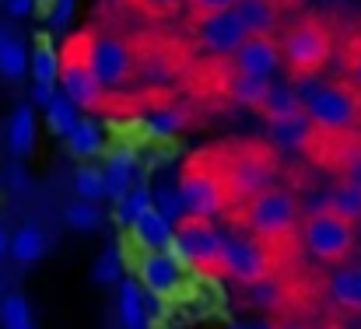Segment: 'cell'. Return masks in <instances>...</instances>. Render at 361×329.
Listing matches in <instances>:
<instances>
[{
	"mask_svg": "<svg viewBox=\"0 0 361 329\" xmlns=\"http://www.w3.org/2000/svg\"><path fill=\"white\" fill-rule=\"evenodd\" d=\"M116 316L123 329H147V305H144V291L137 280H123L120 294H116Z\"/></svg>",
	"mask_w": 361,
	"mask_h": 329,
	"instance_id": "44dd1931",
	"label": "cell"
},
{
	"mask_svg": "<svg viewBox=\"0 0 361 329\" xmlns=\"http://www.w3.org/2000/svg\"><path fill=\"white\" fill-rule=\"evenodd\" d=\"M74 193H78L81 200H88V204H99V200L106 197V172H102V168H92V165L85 161V168L74 172Z\"/></svg>",
	"mask_w": 361,
	"mask_h": 329,
	"instance_id": "1f68e13d",
	"label": "cell"
},
{
	"mask_svg": "<svg viewBox=\"0 0 361 329\" xmlns=\"http://www.w3.org/2000/svg\"><path fill=\"white\" fill-rule=\"evenodd\" d=\"M56 95H60L56 85H42V81L32 85V106H35V109H49V102H53Z\"/></svg>",
	"mask_w": 361,
	"mask_h": 329,
	"instance_id": "ab89813d",
	"label": "cell"
},
{
	"mask_svg": "<svg viewBox=\"0 0 361 329\" xmlns=\"http://www.w3.org/2000/svg\"><path fill=\"white\" fill-rule=\"evenodd\" d=\"M197 35H200L204 49L214 53V56H235V49L249 39V32L242 28L235 11H221V14L197 18Z\"/></svg>",
	"mask_w": 361,
	"mask_h": 329,
	"instance_id": "4fadbf2b",
	"label": "cell"
},
{
	"mask_svg": "<svg viewBox=\"0 0 361 329\" xmlns=\"http://www.w3.org/2000/svg\"><path fill=\"white\" fill-rule=\"evenodd\" d=\"M281 60H284V53H281V42L274 35H249L232 56V74H249V77L270 81L281 70Z\"/></svg>",
	"mask_w": 361,
	"mask_h": 329,
	"instance_id": "7c38bea8",
	"label": "cell"
},
{
	"mask_svg": "<svg viewBox=\"0 0 361 329\" xmlns=\"http://www.w3.org/2000/svg\"><path fill=\"white\" fill-rule=\"evenodd\" d=\"M249 35H270L277 28V4L274 0H239L232 7Z\"/></svg>",
	"mask_w": 361,
	"mask_h": 329,
	"instance_id": "ffe728a7",
	"label": "cell"
},
{
	"mask_svg": "<svg viewBox=\"0 0 361 329\" xmlns=\"http://www.w3.org/2000/svg\"><path fill=\"white\" fill-rule=\"evenodd\" d=\"M259 112L267 116V123H281V119H291V116H302V95L295 85H270V95L267 102L259 106Z\"/></svg>",
	"mask_w": 361,
	"mask_h": 329,
	"instance_id": "603a6c76",
	"label": "cell"
},
{
	"mask_svg": "<svg viewBox=\"0 0 361 329\" xmlns=\"http://www.w3.org/2000/svg\"><path fill=\"white\" fill-rule=\"evenodd\" d=\"M190 4V11L197 14V18H207V14H221V11H232L239 0H186Z\"/></svg>",
	"mask_w": 361,
	"mask_h": 329,
	"instance_id": "f35d334b",
	"label": "cell"
},
{
	"mask_svg": "<svg viewBox=\"0 0 361 329\" xmlns=\"http://www.w3.org/2000/svg\"><path fill=\"white\" fill-rule=\"evenodd\" d=\"M137 284L151 298H172L186 284V263H183V256L176 249L144 252L140 263H137Z\"/></svg>",
	"mask_w": 361,
	"mask_h": 329,
	"instance_id": "30bf717a",
	"label": "cell"
},
{
	"mask_svg": "<svg viewBox=\"0 0 361 329\" xmlns=\"http://www.w3.org/2000/svg\"><path fill=\"white\" fill-rule=\"evenodd\" d=\"M49 252V238L39 224H21L14 235H11V259L18 266H32L39 263L42 256Z\"/></svg>",
	"mask_w": 361,
	"mask_h": 329,
	"instance_id": "d6986e66",
	"label": "cell"
},
{
	"mask_svg": "<svg viewBox=\"0 0 361 329\" xmlns=\"http://www.w3.org/2000/svg\"><path fill=\"white\" fill-rule=\"evenodd\" d=\"M316 133L319 130L312 126V119L305 112L291 116V119H281V123H267V140L281 151H305V147H312Z\"/></svg>",
	"mask_w": 361,
	"mask_h": 329,
	"instance_id": "9a60e30c",
	"label": "cell"
},
{
	"mask_svg": "<svg viewBox=\"0 0 361 329\" xmlns=\"http://www.w3.org/2000/svg\"><path fill=\"white\" fill-rule=\"evenodd\" d=\"M35 130H39L35 106L32 102L18 106V109L11 112V119H7V151L14 158H28L35 151Z\"/></svg>",
	"mask_w": 361,
	"mask_h": 329,
	"instance_id": "2e32d148",
	"label": "cell"
},
{
	"mask_svg": "<svg viewBox=\"0 0 361 329\" xmlns=\"http://www.w3.org/2000/svg\"><path fill=\"white\" fill-rule=\"evenodd\" d=\"M147 126H151L154 133L172 137V133H179V130L186 126V112L183 109H154L147 116Z\"/></svg>",
	"mask_w": 361,
	"mask_h": 329,
	"instance_id": "e575fe53",
	"label": "cell"
},
{
	"mask_svg": "<svg viewBox=\"0 0 361 329\" xmlns=\"http://www.w3.org/2000/svg\"><path fill=\"white\" fill-rule=\"evenodd\" d=\"M130 228H133V238H137V245L144 252L172 249V242H176V224L165 218V214H158V211H147L144 218L133 221Z\"/></svg>",
	"mask_w": 361,
	"mask_h": 329,
	"instance_id": "e0dca14e",
	"label": "cell"
},
{
	"mask_svg": "<svg viewBox=\"0 0 361 329\" xmlns=\"http://www.w3.org/2000/svg\"><path fill=\"white\" fill-rule=\"evenodd\" d=\"M225 182H228V193L235 200H256L259 193L274 190V161L267 151H242L228 161L225 168Z\"/></svg>",
	"mask_w": 361,
	"mask_h": 329,
	"instance_id": "8fae6325",
	"label": "cell"
},
{
	"mask_svg": "<svg viewBox=\"0 0 361 329\" xmlns=\"http://www.w3.org/2000/svg\"><path fill=\"white\" fill-rule=\"evenodd\" d=\"M63 63H60V92L78 106V109H99L106 102V88L102 81L95 77V70L88 67L78 39H71L63 49Z\"/></svg>",
	"mask_w": 361,
	"mask_h": 329,
	"instance_id": "ba28073f",
	"label": "cell"
},
{
	"mask_svg": "<svg viewBox=\"0 0 361 329\" xmlns=\"http://www.w3.org/2000/svg\"><path fill=\"white\" fill-rule=\"evenodd\" d=\"M326 298L341 312L361 316V266L358 263H337L334 273L326 277Z\"/></svg>",
	"mask_w": 361,
	"mask_h": 329,
	"instance_id": "5bb4252c",
	"label": "cell"
},
{
	"mask_svg": "<svg viewBox=\"0 0 361 329\" xmlns=\"http://www.w3.org/2000/svg\"><path fill=\"white\" fill-rule=\"evenodd\" d=\"M0 302H4V294H0Z\"/></svg>",
	"mask_w": 361,
	"mask_h": 329,
	"instance_id": "7dc6e473",
	"label": "cell"
},
{
	"mask_svg": "<svg viewBox=\"0 0 361 329\" xmlns=\"http://www.w3.org/2000/svg\"><path fill=\"white\" fill-rule=\"evenodd\" d=\"M147 211H154V186H133L126 197H123L120 204H116V218L123 224H133V221H140Z\"/></svg>",
	"mask_w": 361,
	"mask_h": 329,
	"instance_id": "f546056e",
	"label": "cell"
},
{
	"mask_svg": "<svg viewBox=\"0 0 361 329\" xmlns=\"http://www.w3.org/2000/svg\"><path fill=\"white\" fill-rule=\"evenodd\" d=\"M298 214H302V207L288 190H267L256 200H249L245 228L263 242H277V238H288L298 228Z\"/></svg>",
	"mask_w": 361,
	"mask_h": 329,
	"instance_id": "5b68a950",
	"label": "cell"
},
{
	"mask_svg": "<svg viewBox=\"0 0 361 329\" xmlns=\"http://www.w3.org/2000/svg\"><path fill=\"white\" fill-rule=\"evenodd\" d=\"M32 67V56H28V46L18 39V35H7L0 28V77L7 81H21Z\"/></svg>",
	"mask_w": 361,
	"mask_h": 329,
	"instance_id": "cb8c5ba5",
	"label": "cell"
},
{
	"mask_svg": "<svg viewBox=\"0 0 361 329\" xmlns=\"http://www.w3.org/2000/svg\"><path fill=\"white\" fill-rule=\"evenodd\" d=\"M302 242H305V249L316 259H323V263H344L355 252L358 235H355V224L351 221H344L326 211V214L305 218V224H302Z\"/></svg>",
	"mask_w": 361,
	"mask_h": 329,
	"instance_id": "8992f818",
	"label": "cell"
},
{
	"mask_svg": "<svg viewBox=\"0 0 361 329\" xmlns=\"http://www.w3.org/2000/svg\"><path fill=\"white\" fill-rule=\"evenodd\" d=\"M42 112H46V130H49L53 137H60V140H63V137L74 130V123L81 119V109H78L63 92L49 102V109H42Z\"/></svg>",
	"mask_w": 361,
	"mask_h": 329,
	"instance_id": "4316f807",
	"label": "cell"
},
{
	"mask_svg": "<svg viewBox=\"0 0 361 329\" xmlns=\"http://www.w3.org/2000/svg\"><path fill=\"white\" fill-rule=\"evenodd\" d=\"M281 53H284V63L291 67V74L298 77H312L319 74L330 56H334V35L323 21H298L288 28L284 42H281Z\"/></svg>",
	"mask_w": 361,
	"mask_h": 329,
	"instance_id": "7a4b0ae2",
	"label": "cell"
},
{
	"mask_svg": "<svg viewBox=\"0 0 361 329\" xmlns=\"http://www.w3.org/2000/svg\"><path fill=\"white\" fill-rule=\"evenodd\" d=\"M245 302L252 305V309H281V302H284V287L277 284V280H256V284H249L245 287Z\"/></svg>",
	"mask_w": 361,
	"mask_h": 329,
	"instance_id": "836d02e7",
	"label": "cell"
},
{
	"mask_svg": "<svg viewBox=\"0 0 361 329\" xmlns=\"http://www.w3.org/2000/svg\"><path fill=\"white\" fill-rule=\"evenodd\" d=\"M63 144H67V151H71L74 158L92 161V158H99V154L106 151V133H102V126H99L92 116H81V119L74 123V130L63 137Z\"/></svg>",
	"mask_w": 361,
	"mask_h": 329,
	"instance_id": "ac0fdd59",
	"label": "cell"
},
{
	"mask_svg": "<svg viewBox=\"0 0 361 329\" xmlns=\"http://www.w3.org/2000/svg\"><path fill=\"white\" fill-rule=\"evenodd\" d=\"M78 46H81L88 67L95 70V77L102 81V88H123L133 77L137 56L126 39L109 35V32H88V35H78Z\"/></svg>",
	"mask_w": 361,
	"mask_h": 329,
	"instance_id": "3957f363",
	"label": "cell"
},
{
	"mask_svg": "<svg viewBox=\"0 0 361 329\" xmlns=\"http://www.w3.org/2000/svg\"><path fill=\"white\" fill-rule=\"evenodd\" d=\"M102 172H106V197L120 204L123 197L133 190V158L130 154H113Z\"/></svg>",
	"mask_w": 361,
	"mask_h": 329,
	"instance_id": "484cf974",
	"label": "cell"
},
{
	"mask_svg": "<svg viewBox=\"0 0 361 329\" xmlns=\"http://www.w3.org/2000/svg\"><path fill=\"white\" fill-rule=\"evenodd\" d=\"M35 4H39V7H53V0H35Z\"/></svg>",
	"mask_w": 361,
	"mask_h": 329,
	"instance_id": "bcb514c9",
	"label": "cell"
},
{
	"mask_svg": "<svg viewBox=\"0 0 361 329\" xmlns=\"http://www.w3.org/2000/svg\"><path fill=\"white\" fill-rule=\"evenodd\" d=\"M0 4H4V0H0Z\"/></svg>",
	"mask_w": 361,
	"mask_h": 329,
	"instance_id": "681fc988",
	"label": "cell"
},
{
	"mask_svg": "<svg viewBox=\"0 0 361 329\" xmlns=\"http://www.w3.org/2000/svg\"><path fill=\"white\" fill-rule=\"evenodd\" d=\"M74 7H78V0H53V7H49V28H53V32L67 28Z\"/></svg>",
	"mask_w": 361,
	"mask_h": 329,
	"instance_id": "8d00e7d4",
	"label": "cell"
},
{
	"mask_svg": "<svg viewBox=\"0 0 361 329\" xmlns=\"http://www.w3.org/2000/svg\"><path fill=\"white\" fill-rule=\"evenodd\" d=\"M4 256H11V235H7V228L0 224V259Z\"/></svg>",
	"mask_w": 361,
	"mask_h": 329,
	"instance_id": "b9f144b4",
	"label": "cell"
},
{
	"mask_svg": "<svg viewBox=\"0 0 361 329\" xmlns=\"http://www.w3.org/2000/svg\"><path fill=\"white\" fill-rule=\"evenodd\" d=\"M154 211H158V214H165L176 228L190 218V214H186V204H183V193H179V182L165 179V182H158V186H154Z\"/></svg>",
	"mask_w": 361,
	"mask_h": 329,
	"instance_id": "f1b7e54d",
	"label": "cell"
},
{
	"mask_svg": "<svg viewBox=\"0 0 361 329\" xmlns=\"http://www.w3.org/2000/svg\"><path fill=\"white\" fill-rule=\"evenodd\" d=\"M0 182H4V179H0Z\"/></svg>",
	"mask_w": 361,
	"mask_h": 329,
	"instance_id": "f907efd6",
	"label": "cell"
},
{
	"mask_svg": "<svg viewBox=\"0 0 361 329\" xmlns=\"http://www.w3.org/2000/svg\"><path fill=\"white\" fill-rule=\"evenodd\" d=\"M358 329H361V323H358Z\"/></svg>",
	"mask_w": 361,
	"mask_h": 329,
	"instance_id": "c3c4849f",
	"label": "cell"
},
{
	"mask_svg": "<svg viewBox=\"0 0 361 329\" xmlns=\"http://www.w3.org/2000/svg\"><path fill=\"white\" fill-rule=\"evenodd\" d=\"M221 270L239 280V284H256L270 277V252L263 245V238L256 235H225V249H221Z\"/></svg>",
	"mask_w": 361,
	"mask_h": 329,
	"instance_id": "9c48e42d",
	"label": "cell"
},
{
	"mask_svg": "<svg viewBox=\"0 0 361 329\" xmlns=\"http://www.w3.org/2000/svg\"><path fill=\"white\" fill-rule=\"evenodd\" d=\"M32 77L42 81V85H56L60 81V63H63V53L53 46L49 35H39L32 42Z\"/></svg>",
	"mask_w": 361,
	"mask_h": 329,
	"instance_id": "7402d4cb",
	"label": "cell"
},
{
	"mask_svg": "<svg viewBox=\"0 0 361 329\" xmlns=\"http://www.w3.org/2000/svg\"><path fill=\"white\" fill-rule=\"evenodd\" d=\"M277 329H305L302 323H284V326H277Z\"/></svg>",
	"mask_w": 361,
	"mask_h": 329,
	"instance_id": "f6af8a7d",
	"label": "cell"
},
{
	"mask_svg": "<svg viewBox=\"0 0 361 329\" xmlns=\"http://www.w3.org/2000/svg\"><path fill=\"white\" fill-rule=\"evenodd\" d=\"M147 7H154V11H169V7H176L179 0H144Z\"/></svg>",
	"mask_w": 361,
	"mask_h": 329,
	"instance_id": "ee69618b",
	"label": "cell"
},
{
	"mask_svg": "<svg viewBox=\"0 0 361 329\" xmlns=\"http://www.w3.org/2000/svg\"><path fill=\"white\" fill-rule=\"evenodd\" d=\"M35 7H39L35 0H4V14H7V18H14V21L28 18Z\"/></svg>",
	"mask_w": 361,
	"mask_h": 329,
	"instance_id": "60d3db41",
	"label": "cell"
},
{
	"mask_svg": "<svg viewBox=\"0 0 361 329\" xmlns=\"http://www.w3.org/2000/svg\"><path fill=\"white\" fill-rule=\"evenodd\" d=\"M63 224L74 228V231H95L102 224V211L95 204H88V200H74L63 211Z\"/></svg>",
	"mask_w": 361,
	"mask_h": 329,
	"instance_id": "d6a6232c",
	"label": "cell"
},
{
	"mask_svg": "<svg viewBox=\"0 0 361 329\" xmlns=\"http://www.w3.org/2000/svg\"><path fill=\"white\" fill-rule=\"evenodd\" d=\"M179 193L186 204V214L200 221H214L225 204H228V182H225V168H214L207 161H193L183 179H179Z\"/></svg>",
	"mask_w": 361,
	"mask_h": 329,
	"instance_id": "277c9868",
	"label": "cell"
},
{
	"mask_svg": "<svg viewBox=\"0 0 361 329\" xmlns=\"http://www.w3.org/2000/svg\"><path fill=\"white\" fill-rule=\"evenodd\" d=\"M172 249L183 256L186 266L197 270H221V249H225V231L214 221H200V218H186L176 228V242Z\"/></svg>",
	"mask_w": 361,
	"mask_h": 329,
	"instance_id": "52a82bcc",
	"label": "cell"
},
{
	"mask_svg": "<svg viewBox=\"0 0 361 329\" xmlns=\"http://www.w3.org/2000/svg\"><path fill=\"white\" fill-rule=\"evenodd\" d=\"M0 326L35 329V323H32V305L25 302V294H4V302H0Z\"/></svg>",
	"mask_w": 361,
	"mask_h": 329,
	"instance_id": "4dcf8cb0",
	"label": "cell"
},
{
	"mask_svg": "<svg viewBox=\"0 0 361 329\" xmlns=\"http://www.w3.org/2000/svg\"><path fill=\"white\" fill-rule=\"evenodd\" d=\"M330 214L358 224L361 221V186L358 182H341L337 190H330Z\"/></svg>",
	"mask_w": 361,
	"mask_h": 329,
	"instance_id": "83f0119b",
	"label": "cell"
},
{
	"mask_svg": "<svg viewBox=\"0 0 361 329\" xmlns=\"http://www.w3.org/2000/svg\"><path fill=\"white\" fill-rule=\"evenodd\" d=\"M123 273V259L116 249H106L102 256H99V263H95V270H92V277H95V284H116Z\"/></svg>",
	"mask_w": 361,
	"mask_h": 329,
	"instance_id": "d590c367",
	"label": "cell"
},
{
	"mask_svg": "<svg viewBox=\"0 0 361 329\" xmlns=\"http://www.w3.org/2000/svg\"><path fill=\"white\" fill-rule=\"evenodd\" d=\"M228 95H232V102H239L245 109H259L270 95V81L267 77H249V74H232L228 77Z\"/></svg>",
	"mask_w": 361,
	"mask_h": 329,
	"instance_id": "d4e9b609",
	"label": "cell"
},
{
	"mask_svg": "<svg viewBox=\"0 0 361 329\" xmlns=\"http://www.w3.org/2000/svg\"><path fill=\"white\" fill-rule=\"evenodd\" d=\"M348 85L361 95V39L348 46Z\"/></svg>",
	"mask_w": 361,
	"mask_h": 329,
	"instance_id": "74e56055",
	"label": "cell"
},
{
	"mask_svg": "<svg viewBox=\"0 0 361 329\" xmlns=\"http://www.w3.org/2000/svg\"><path fill=\"white\" fill-rule=\"evenodd\" d=\"M302 95V106L305 116L312 119V126L319 133H330V137H344L351 133L361 123V95L351 85H323V81H305L298 88Z\"/></svg>",
	"mask_w": 361,
	"mask_h": 329,
	"instance_id": "6da1fadb",
	"label": "cell"
},
{
	"mask_svg": "<svg viewBox=\"0 0 361 329\" xmlns=\"http://www.w3.org/2000/svg\"><path fill=\"white\" fill-rule=\"evenodd\" d=\"M232 329H277V326L267 323V319H256V323H242V326H232Z\"/></svg>",
	"mask_w": 361,
	"mask_h": 329,
	"instance_id": "7bdbcfd3",
	"label": "cell"
}]
</instances>
